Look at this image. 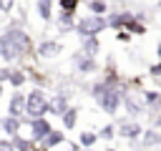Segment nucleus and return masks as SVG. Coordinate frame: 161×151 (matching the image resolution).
I'll return each instance as SVG.
<instances>
[{
    "instance_id": "nucleus-1",
    "label": "nucleus",
    "mask_w": 161,
    "mask_h": 151,
    "mask_svg": "<svg viewBox=\"0 0 161 151\" xmlns=\"http://www.w3.org/2000/svg\"><path fill=\"white\" fill-rule=\"evenodd\" d=\"M103 28H108V18H103V15H88V18H83V20H78L75 23V30L80 33V35H98Z\"/></svg>"
},
{
    "instance_id": "nucleus-2",
    "label": "nucleus",
    "mask_w": 161,
    "mask_h": 151,
    "mask_svg": "<svg viewBox=\"0 0 161 151\" xmlns=\"http://www.w3.org/2000/svg\"><path fill=\"white\" fill-rule=\"evenodd\" d=\"M96 101H98L101 111H106V113H111V116H113V113L118 111L121 101H123V93H121L116 86H108V88H106V91H103V93H101Z\"/></svg>"
},
{
    "instance_id": "nucleus-3",
    "label": "nucleus",
    "mask_w": 161,
    "mask_h": 151,
    "mask_svg": "<svg viewBox=\"0 0 161 151\" xmlns=\"http://www.w3.org/2000/svg\"><path fill=\"white\" fill-rule=\"evenodd\" d=\"M48 113V98L40 88H33L28 93V118H38Z\"/></svg>"
},
{
    "instance_id": "nucleus-4",
    "label": "nucleus",
    "mask_w": 161,
    "mask_h": 151,
    "mask_svg": "<svg viewBox=\"0 0 161 151\" xmlns=\"http://www.w3.org/2000/svg\"><path fill=\"white\" fill-rule=\"evenodd\" d=\"M10 38H13V43L18 45V50H20V55H25V53H30L35 45H33V40H30V35L25 33V30H20V28H8L5 30Z\"/></svg>"
},
{
    "instance_id": "nucleus-5",
    "label": "nucleus",
    "mask_w": 161,
    "mask_h": 151,
    "mask_svg": "<svg viewBox=\"0 0 161 151\" xmlns=\"http://www.w3.org/2000/svg\"><path fill=\"white\" fill-rule=\"evenodd\" d=\"M53 131V126H50V121L45 118V116H38V118H30V138L38 143V141H43L48 133Z\"/></svg>"
},
{
    "instance_id": "nucleus-6",
    "label": "nucleus",
    "mask_w": 161,
    "mask_h": 151,
    "mask_svg": "<svg viewBox=\"0 0 161 151\" xmlns=\"http://www.w3.org/2000/svg\"><path fill=\"white\" fill-rule=\"evenodd\" d=\"M0 58H3L5 63H13V60L20 58V50H18V45L13 43V38H10L8 33L0 35Z\"/></svg>"
},
{
    "instance_id": "nucleus-7",
    "label": "nucleus",
    "mask_w": 161,
    "mask_h": 151,
    "mask_svg": "<svg viewBox=\"0 0 161 151\" xmlns=\"http://www.w3.org/2000/svg\"><path fill=\"white\" fill-rule=\"evenodd\" d=\"M23 113H28V96L20 93V91H15L10 96V101H8V116H18L20 118Z\"/></svg>"
},
{
    "instance_id": "nucleus-8",
    "label": "nucleus",
    "mask_w": 161,
    "mask_h": 151,
    "mask_svg": "<svg viewBox=\"0 0 161 151\" xmlns=\"http://www.w3.org/2000/svg\"><path fill=\"white\" fill-rule=\"evenodd\" d=\"M131 20H133V13H131V10L111 13V15H108V28H126Z\"/></svg>"
},
{
    "instance_id": "nucleus-9",
    "label": "nucleus",
    "mask_w": 161,
    "mask_h": 151,
    "mask_svg": "<svg viewBox=\"0 0 161 151\" xmlns=\"http://www.w3.org/2000/svg\"><path fill=\"white\" fill-rule=\"evenodd\" d=\"M58 53H60V43H58V40H43V43L38 45V55L45 58V60H48V58H55Z\"/></svg>"
},
{
    "instance_id": "nucleus-10",
    "label": "nucleus",
    "mask_w": 161,
    "mask_h": 151,
    "mask_svg": "<svg viewBox=\"0 0 161 151\" xmlns=\"http://www.w3.org/2000/svg\"><path fill=\"white\" fill-rule=\"evenodd\" d=\"M75 60H78V73H83V76H91V73H96V70H98V63L93 60V55L80 53Z\"/></svg>"
},
{
    "instance_id": "nucleus-11",
    "label": "nucleus",
    "mask_w": 161,
    "mask_h": 151,
    "mask_svg": "<svg viewBox=\"0 0 161 151\" xmlns=\"http://www.w3.org/2000/svg\"><path fill=\"white\" fill-rule=\"evenodd\" d=\"M141 133H143V128L136 121H126V123L118 126V136H123V138H138Z\"/></svg>"
},
{
    "instance_id": "nucleus-12",
    "label": "nucleus",
    "mask_w": 161,
    "mask_h": 151,
    "mask_svg": "<svg viewBox=\"0 0 161 151\" xmlns=\"http://www.w3.org/2000/svg\"><path fill=\"white\" fill-rule=\"evenodd\" d=\"M68 111V98L65 96H53L48 101V113H55V116H63Z\"/></svg>"
},
{
    "instance_id": "nucleus-13",
    "label": "nucleus",
    "mask_w": 161,
    "mask_h": 151,
    "mask_svg": "<svg viewBox=\"0 0 161 151\" xmlns=\"http://www.w3.org/2000/svg\"><path fill=\"white\" fill-rule=\"evenodd\" d=\"M63 141H65V136H63L60 131H55V128H53V131H50V133H48V136H45V138L40 141V151H48V148H55V146H60Z\"/></svg>"
},
{
    "instance_id": "nucleus-14",
    "label": "nucleus",
    "mask_w": 161,
    "mask_h": 151,
    "mask_svg": "<svg viewBox=\"0 0 161 151\" xmlns=\"http://www.w3.org/2000/svg\"><path fill=\"white\" fill-rule=\"evenodd\" d=\"M0 128L13 138V136H18V133H20V118H18V116H8V118H3V121H0Z\"/></svg>"
},
{
    "instance_id": "nucleus-15",
    "label": "nucleus",
    "mask_w": 161,
    "mask_h": 151,
    "mask_svg": "<svg viewBox=\"0 0 161 151\" xmlns=\"http://www.w3.org/2000/svg\"><path fill=\"white\" fill-rule=\"evenodd\" d=\"M83 53L86 55H96L101 50V43H98V35H83V43H80Z\"/></svg>"
},
{
    "instance_id": "nucleus-16",
    "label": "nucleus",
    "mask_w": 161,
    "mask_h": 151,
    "mask_svg": "<svg viewBox=\"0 0 161 151\" xmlns=\"http://www.w3.org/2000/svg\"><path fill=\"white\" fill-rule=\"evenodd\" d=\"M141 138H143V146H146V148L161 146V131H156V128H146V131L141 133Z\"/></svg>"
},
{
    "instance_id": "nucleus-17",
    "label": "nucleus",
    "mask_w": 161,
    "mask_h": 151,
    "mask_svg": "<svg viewBox=\"0 0 161 151\" xmlns=\"http://www.w3.org/2000/svg\"><path fill=\"white\" fill-rule=\"evenodd\" d=\"M35 8H38V15H40L45 23L53 20V0H38Z\"/></svg>"
},
{
    "instance_id": "nucleus-18",
    "label": "nucleus",
    "mask_w": 161,
    "mask_h": 151,
    "mask_svg": "<svg viewBox=\"0 0 161 151\" xmlns=\"http://www.w3.org/2000/svg\"><path fill=\"white\" fill-rule=\"evenodd\" d=\"M58 30H63V33H70V30H75L73 13H63V10H60V15H58Z\"/></svg>"
},
{
    "instance_id": "nucleus-19",
    "label": "nucleus",
    "mask_w": 161,
    "mask_h": 151,
    "mask_svg": "<svg viewBox=\"0 0 161 151\" xmlns=\"http://www.w3.org/2000/svg\"><path fill=\"white\" fill-rule=\"evenodd\" d=\"M10 141H13L15 151H33V148H35V141H33V138H23L20 133H18V136H13Z\"/></svg>"
},
{
    "instance_id": "nucleus-20",
    "label": "nucleus",
    "mask_w": 161,
    "mask_h": 151,
    "mask_svg": "<svg viewBox=\"0 0 161 151\" xmlns=\"http://www.w3.org/2000/svg\"><path fill=\"white\" fill-rule=\"evenodd\" d=\"M143 101H146V106H151V111L161 108V93L158 91H143Z\"/></svg>"
},
{
    "instance_id": "nucleus-21",
    "label": "nucleus",
    "mask_w": 161,
    "mask_h": 151,
    "mask_svg": "<svg viewBox=\"0 0 161 151\" xmlns=\"http://www.w3.org/2000/svg\"><path fill=\"white\" fill-rule=\"evenodd\" d=\"M123 106H126V111H128V116H138V113L143 111V108H141V103L131 98V93H123Z\"/></svg>"
},
{
    "instance_id": "nucleus-22",
    "label": "nucleus",
    "mask_w": 161,
    "mask_h": 151,
    "mask_svg": "<svg viewBox=\"0 0 161 151\" xmlns=\"http://www.w3.org/2000/svg\"><path fill=\"white\" fill-rule=\"evenodd\" d=\"M75 121H78V108H70L68 106V111L63 113V126L65 128H75Z\"/></svg>"
},
{
    "instance_id": "nucleus-23",
    "label": "nucleus",
    "mask_w": 161,
    "mask_h": 151,
    "mask_svg": "<svg viewBox=\"0 0 161 151\" xmlns=\"http://www.w3.org/2000/svg\"><path fill=\"white\" fill-rule=\"evenodd\" d=\"M96 141H98V133H93V131H83L80 133V146L83 148H93Z\"/></svg>"
},
{
    "instance_id": "nucleus-24",
    "label": "nucleus",
    "mask_w": 161,
    "mask_h": 151,
    "mask_svg": "<svg viewBox=\"0 0 161 151\" xmlns=\"http://www.w3.org/2000/svg\"><path fill=\"white\" fill-rule=\"evenodd\" d=\"M25 83V73L20 70V68H13V73H10V86L13 88H20Z\"/></svg>"
},
{
    "instance_id": "nucleus-25",
    "label": "nucleus",
    "mask_w": 161,
    "mask_h": 151,
    "mask_svg": "<svg viewBox=\"0 0 161 151\" xmlns=\"http://www.w3.org/2000/svg\"><path fill=\"white\" fill-rule=\"evenodd\" d=\"M88 8L93 15H106V10H108V5L103 0H88Z\"/></svg>"
},
{
    "instance_id": "nucleus-26",
    "label": "nucleus",
    "mask_w": 161,
    "mask_h": 151,
    "mask_svg": "<svg viewBox=\"0 0 161 151\" xmlns=\"http://www.w3.org/2000/svg\"><path fill=\"white\" fill-rule=\"evenodd\" d=\"M58 3H60V10L63 13H75L78 5H80V0H58Z\"/></svg>"
},
{
    "instance_id": "nucleus-27",
    "label": "nucleus",
    "mask_w": 161,
    "mask_h": 151,
    "mask_svg": "<svg viewBox=\"0 0 161 151\" xmlns=\"http://www.w3.org/2000/svg\"><path fill=\"white\" fill-rule=\"evenodd\" d=\"M126 30H128V33H133V35H143V33H146V28H143L138 20H131V23L126 25Z\"/></svg>"
},
{
    "instance_id": "nucleus-28",
    "label": "nucleus",
    "mask_w": 161,
    "mask_h": 151,
    "mask_svg": "<svg viewBox=\"0 0 161 151\" xmlns=\"http://www.w3.org/2000/svg\"><path fill=\"white\" fill-rule=\"evenodd\" d=\"M116 133H118V128L108 123V126H103V128H101V133H98V136H101V138H106V141H111V138H113Z\"/></svg>"
},
{
    "instance_id": "nucleus-29",
    "label": "nucleus",
    "mask_w": 161,
    "mask_h": 151,
    "mask_svg": "<svg viewBox=\"0 0 161 151\" xmlns=\"http://www.w3.org/2000/svg\"><path fill=\"white\" fill-rule=\"evenodd\" d=\"M106 88H108V83H106V81H101V83H96V86L91 88V96H93V98H98V96H101Z\"/></svg>"
},
{
    "instance_id": "nucleus-30",
    "label": "nucleus",
    "mask_w": 161,
    "mask_h": 151,
    "mask_svg": "<svg viewBox=\"0 0 161 151\" xmlns=\"http://www.w3.org/2000/svg\"><path fill=\"white\" fill-rule=\"evenodd\" d=\"M15 0H0V13H13Z\"/></svg>"
},
{
    "instance_id": "nucleus-31",
    "label": "nucleus",
    "mask_w": 161,
    "mask_h": 151,
    "mask_svg": "<svg viewBox=\"0 0 161 151\" xmlns=\"http://www.w3.org/2000/svg\"><path fill=\"white\" fill-rule=\"evenodd\" d=\"M10 73H13V68H0V83L3 81H10Z\"/></svg>"
},
{
    "instance_id": "nucleus-32",
    "label": "nucleus",
    "mask_w": 161,
    "mask_h": 151,
    "mask_svg": "<svg viewBox=\"0 0 161 151\" xmlns=\"http://www.w3.org/2000/svg\"><path fill=\"white\" fill-rule=\"evenodd\" d=\"M0 151H15L13 141H0Z\"/></svg>"
},
{
    "instance_id": "nucleus-33",
    "label": "nucleus",
    "mask_w": 161,
    "mask_h": 151,
    "mask_svg": "<svg viewBox=\"0 0 161 151\" xmlns=\"http://www.w3.org/2000/svg\"><path fill=\"white\" fill-rule=\"evenodd\" d=\"M148 73H151V76H161V63H153V65L148 68Z\"/></svg>"
},
{
    "instance_id": "nucleus-34",
    "label": "nucleus",
    "mask_w": 161,
    "mask_h": 151,
    "mask_svg": "<svg viewBox=\"0 0 161 151\" xmlns=\"http://www.w3.org/2000/svg\"><path fill=\"white\" fill-rule=\"evenodd\" d=\"M128 38H131V33H128V30H126V33H118V40H128Z\"/></svg>"
},
{
    "instance_id": "nucleus-35",
    "label": "nucleus",
    "mask_w": 161,
    "mask_h": 151,
    "mask_svg": "<svg viewBox=\"0 0 161 151\" xmlns=\"http://www.w3.org/2000/svg\"><path fill=\"white\" fill-rule=\"evenodd\" d=\"M156 53H158V58H161V43H158V48H156Z\"/></svg>"
},
{
    "instance_id": "nucleus-36",
    "label": "nucleus",
    "mask_w": 161,
    "mask_h": 151,
    "mask_svg": "<svg viewBox=\"0 0 161 151\" xmlns=\"http://www.w3.org/2000/svg\"><path fill=\"white\" fill-rule=\"evenodd\" d=\"M0 96H3V83H0Z\"/></svg>"
},
{
    "instance_id": "nucleus-37",
    "label": "nucleus",
    "mask_w": 161,
    "mask_h": 151,
    "mask_svg": "<svg viewBox=\"0 0 161 151\" xmlns=\"http://www.w3.org/2000/svg\"><path fill=\"white\" fill-rule=\"evenodd\" d=\"M80 151H91V148H80Z\"/></svg>"
},
{
    "instance_id": "nucleus-38",
    "label": "nucleus",
    "mask_w": 161,
    "mask_h": 151,
    "mask_svg": "<svg viewBox=\"0 0 161 151\" xmlns=\"http://www.w3.org/2000/svg\"><path fill=\"white\" fill-rule=\"evenodd\" d=\"M108 151H116V148H108Z\"/></svg>"
},
{
    "instance_id": "nucleus-39",
    "label": "nucleus",
    "mask_w": 161,
    "mask_h": 151,
    "mask_svg": "<svg viewBox=\"0 0 161 151\" xmlns=\"http://www.w3.org/2000/svg\"><path fill=\"white\" fill-rule=\"evenodd\" d=\"M113 3H121V0H113Z\"/></svg>"
}]
</instances>
